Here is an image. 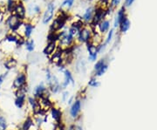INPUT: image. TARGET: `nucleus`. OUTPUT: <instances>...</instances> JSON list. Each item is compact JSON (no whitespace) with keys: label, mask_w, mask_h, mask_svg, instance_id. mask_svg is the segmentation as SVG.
Segmentation results:
<instances>
[{"label":"nucleus","mask_w":157,"mask_h":130,"mask_svg":"<svg viewBox=\"0 0 157 130\" xmlns=\"http://www.w3.org/2000/svg\"><path fill=\"white\" fill-rule=\"evenodd\" d=\"M26 101H27V98H24V97H16L15 99V106L17 108L21 109L23 108L25 105H26Z\"/></svg>","instance_id":"nucleus-20"},{"label":"nucleus","mask_w":157,"mask_h":130,"mask_svg":"<svg viewBox=\"0 0 157 130\" xmlns=\"http://www.w3.org/2000/svg\"><path fill=\"white\" fill-rule=\"evenodd\" d=\"M113 30H110V32H108V34H107V37L106 40H105V43H104V45H107V44H109L110 43V41L112 40L113 38Z\"/></svg>","instance_id":"nucleus-25"},{"label":"nucleus","mask_w":157,"mask_h":130,"mask_svg":"<svg viewBox=\"0 0 157 130\" xmlns=\"http://www.w3.org/2000/svg\"><path fill=\"white\" fill-rule=\"evenodd\" d=\"M13 14H15L17 17H18L20 19H22L23 21L25 19L26 17V9L25 6L24 5L22 1H17L16 2V6L13 11Z\"/></svg>","instance_id":"nucleus-7"},{"label":"nucleus","mask_w":157,"mask_h":130,"mask_svg":"<svg viewBox=\"0 0 157 130\" xmlns=\"http://www.w3.org/2000/svg\"><path fill=\"white\" fill-rule=\"evenodd\" d=\"M34 28V24L32 22H26L24 23V37L25 40H29L32 36V34L33 32Z\"/></svg>","instance_id":"nucleus-13"},{"label":"nucleus","mask_w":157,"mask_h":130,"mask_svg":"<svg viewBox=\"0 0 157 130\" xmlns=\"http://www.w3.org/2000/svg\"><path fill=\"white\" fill-rule=\"evenodd\" d=\"M75 0H64L63 3L60 6V11H64V12H67L73 6V3Z\"/></svg>","instance_id":"nucleus-18"},{"label":"nucleus","mask_w":157,"mask_h":130,"mask_svg":"<svg viewBox=\"0 0 157 130\" xmlns=\"http://www.w3.org/2000/svg\"><path fill=\"white\" fill-rule=\"evenodd\" d=\"M49 113H50L51 118L55 122V124L63 123V113H62L60 108L53 106L52 108H51Z\"/></svg>","instance_id":"nucleus-6"},{"label":"nucleus","mask_w":157,"mask_h":130,"mask_svg":"<svg viewBox=\"0 0 157 130\" xmlns=\"http://www.w3.org/2000/svg\"><path fill=\"white\" fill-rule=\"evenodd\" d=\"M27 86V74L26 72L24 71H20L17 76L15 77V79L12 81V88L14 90H18L20 88H23L25 86Z\"/></svg>","instance_id":"nucleus-2"},{"label":"nucleus","mask_w":157,"mask_h":130,"mask_svg":"<svg viewBox=\"0 0 157 130\" xmlns=\"http://www.w3.org/2000/svg\"><path fill=\"white\" fill-rule=\"evenodd\" d=\"M81 107H82V101L80 99L76 98L75 101L71 105L69 109V116L73 120H77L80 117V112H81Z\"/></svg>","instance_id":"nucleus-3"},{"label":"nucleus","mask_w":157,"mask_h":130,"mask_svg":"<svg viewBox=\"0 0 157 130\" xmlns=\"http://www.w3.org/2000/svg\"><path fill=\"white\" fill-rule=\"evenodd\" d=\"M2 12H3V11H2V8H1V6H0V15L2 14Z\"/></svg>","instance_id":"nucleus-30"},{"label":"nucleus","mask_w":157,"mask_h":130,"mask_svg":"<svg viewBox=\"0 0 157 130\" xmlns=\"http://www.w3.org/2000/svg\"><path fill=\"white\" fill-rule=\"evenodd\" d=\"M54 11H55V6L52 2L49 3L47 5V7L45 8L44 14H43V17H42V22L43 24H48L51 20L52 19L53 15H54Z\"/></svg>","instance_id":"nucleus-5"},{"label":"nucleus","mask_w":157,"mask_h":130,"mask_svg":"<svg viewBox=\"0 0 157 130\" xmlns=\"http://www.w3.org/2000/svg\"><path fill=\"white\" fill-rule=\"evenodd\" d=\"M4 66L7 70H11L14 69L15 67H17V61L16 59H14L12 56L7 57L4 62Z\"/></svg>","instance_id":"nucleus-16"},{"label":"nucleus","mask_w":157,"mask_h":130,"mask_svg":"<svg viewBox=\"0 0 157 130\" xmlns=\"http://www.w3.org/2000/svg\"><path fill=\"white\" fill-rule=\"evenodd\" d=\"M100 85H101V83H100V81L97 80V78H96L95 76L91 77V79H90L89 81H88V86H89L90 87L96 88V87H98Z\"/></svg>","instance_id":"nucleus-22"},{"label":"nucleus","mask_w":157,"mask_h":130,"mask_svg":"<svg viewBox=\"0 0 157 130\" xmlns=\"http://www.w3.org/2000/svg\"><path fill=\"white\" fill-rule=\"evenodd\" d=\"M7 130H18V129H7Z\"/></svg>","instance_id":"nucleus-31"},{"label":"nucleus","mask_w":157,"mask_h":130,"mask_svg":"<svg viewBox=\"0 0 157 130\" xmlns=\"http://www.w3.org/2000/svg\"><path fill=\"white\" fill-rule=\"evenodd\" d=\"M62 101L63 102H66L68 100V97H69V92L68 91H64L63 93H62Z\"/></svg>","instance_id":"nucleus-27"},{"label":"nucleus","mask_w":157,"mask_h":130,"mask_svg":"<svg viewBox=\"0 0 157 130\" xmlns=\"http://www.w3.org/2000/svg\"><path fill=\"white\" fill-rule=\"evenodd\" d=\"M61 59H62V51L58 48V50H57L53 54H52V55L50 56L51 63H52V65H54V66L59 67V66H60V65H61Z\"/></svg>","instance_id":"nucleus-14"},{"label":"nucleus","mask_w":157,"mask_h":130,"mask_svg":"<svg viewBox=\"0 0 157 130\" xmlns=\"http://www.w3.org/2000/svg\"><path fill=\"white\" fill-rule=\"evenodd\" d=\"M28 13L31 16V18H38L41 13V8L36 4H31L28 7Z\"/></svg>","instance_id":"nucleus-12"},{"label":"nucleus","mask_w":157,"mask_h":130,"mask_svg":"<svg viewBox=\"0 0 157 130\" xmlns=\"http://www.w3.org/2000/svg\"><path fill=\"white\" fill-rule=\"evenodd\" d=\"M58 50V44L56 41H48L47 45L44 48L43 52L46 56L50 57L52 54H53Z\"/></svg>","instance_id":"nucleus-11"},{"label":"nucleus","mask_w":157,"mask_h":130,"mask_svg":"<svg viewBox=\"0 0 157 130\" xmlns=\"http://www.w3.org/2000/svg\"><path fill=\"white\" fill-rule=\"evenodd\" d=\"M7 75H8V72L5 73V74H0V87L2 86V85L4 84V82L6 81V78H7Z\"/></svg>","instance_id":"nucleus-26"},{"label":"nucleus","mask_w":157,"mask_h":130,"mask_svg":"<svg viewBox=\"0 0 157 130\" xmlns=\"http://www.w3.org/2000/svg\"><path fill=\"white\" fill-rule=\"evenodd\" d=\"M135 0H126V6H130L132 4H133V2H134Z\"/></svg>","instance_id":"nucleus-29"},{"label":"nucleus","mask_w":157,"mask_h":130,"mask_svg":"<svg viewBox=\"0 0 157 130\" xmlns=\"http://www.w3.org/2000/svg\"><path fill=\"white\" fill-rule=\"evenodd\" d=\"M126 17V14H125V7H121L117 12V15L115 17L114 19V24H113V26L114 27H119L121 23L122 22L124 18Z\"/></svg>","instance_id":"nucleus-15"},{"label":"nucleus","mask_w":157,"mask_h":130,"mask_svg":"<svg viewBox=\"0 0 157 130\" xmlns=\"http://www.w3.org/2000/svg\"><path fill=\"white\" fill-rule=\"evenodd\" d=\"M121 0H112V2H111V4H110L111 8H115V7H117V6H119V4L121 3Z\"/></svg>","instance_id":"nucleus-28"},{"label":"nucleus","mask_w":157,"mask_h":130,"mask_svg":"<svg viewBox=\"0 0 157 130\" xmlns=\"http://www.w3.org/2000/svg\"><path fill=\"white\" fill-rule=\"evenodd\" d=\"M94 12H95V8L94 7H88L86 11H85L83 17L81 18L82 21L86 24V25H90L92 21H93V18L94 16Z\"/></svg>","instance_id":"nucleus-9"},{"label":"nucleus","mask_w":157,"mask_h":130,"mask_svg":"<svg viewBox=\"0 0 157 130\" xmlns=\"http://www.w3.org/2000/svg\"><path fill=\"white\" fill-rule=\"evenodd\" d=\"M63 74H64V81H62L60 83L62 89H66L68 86L74 85V79H73V76L71 71L66 68L63 71Z\"/></svg>","instance_id":"nucleus-8"},{"label":"nucleus","mask_w":157,"mask_h":130,"mask_svg":"<svg viewBox=\"0 0 157 130\" xmlns=\"http://www.w3.org/2000/svg\"><path fill=\"white\" fill-rule=\"evenodd\" d=\"M94 34V29L90 25H84V26L80 29L78 36L76 38V43L81 44H87L89 43Z\"/></svg>","instance_id":"nucleus-1"},{"label":"nucleus","mask_w":157,"mask_h":130,"mask_svg":"<svg viewBox=\"0 0 157 130\" xmlns=\"http://www.w3.org/2000/svg\"><path fill=\"white\" fill-rule=\"evenodd\" d=\"M25 49H26L29 52H33L34 49H35V42H34V40H32V39L25 40Z\"/></svg>","instance_id":"nucleus-21"},{"label":"nucleus","mask_w":157,"mask_h":130,"mask_svg":"<svg viewBox=\"0 0 157 130\" xmlns=\"http://www.w3.org/2000/svg\"><path fill=\"white\" fill-rule=\"evenodd\" d=\"M23 23H24V21L22 19H20L19 17H17L15 14H11L6 20V25H8V27L11 29L13 32H17V30L22 25Z\"/></svg>","instance_id":"nucleus-4"},{"label":"nucleus","mask_w":157,"mask_h":130,"mask_svg":"<svg viewBox=\"0 0 157 130\" xmlns=\"http://www.w3.org/2000/svg\"><path fill=\"white\" fill-rule=\"evenodd\" d=\"M110 27V22L107 19H104L103 21H101L99 25H98V29H99V32L101 34H105L107 31L109 30Z\"/></svg>","instance_id":"nucleus-17"},{"label":"nucleus","mask_w":157,"mask_h":130,"mask_svg":"<svg viewBox=\"0 0 157 130\" xmlns=\"http://www.w3.org/2000/svg\"><path fill=\"white\" fill-rule=\"evenodd\" d=\"M86 49L88 52V59L90 61H95L98 57V47L91 43L86 44Z\"/></svg>","instance_id":"nucleus-10"},{"label":"nucleus","mask_w":157,"mask_h":130,"mask_svg":"<svg viewBox=\"0 0 157 130\" xmlns=\"http://www.w3.org/2000/svg\"><path fill=\"white\" fill-rule=\"evenodd\" d=\"M15 6H16V1H14V0H9V2L7 4V10L10 11V12H13Z\"/></svg>","instance_id":"nucleus-24"},{"label":"nucleus","mask_w":157,"mask_h":130,"mask_svg":"<svg viewBox=\"0 0 157 130\" xmlns=\"http://www.w3.org/2000/svg\"><path fill=\"white\" fill-rule=\"evenodd\" d=\"M119 27H120V31H121V33L127 32L128 30L129 29V27H130V21H129L128 18L127 17H125L123 20H122V22L121 23V25H120Z\"/></svg>","instance_id":"nucleus-19"},{"label":"nucleus","mask_w":157,"mask_h":130,"mask_svg":"<svg viewBox=\"0 0 157 130\" xmlns=\"http://www.w3.org/2000/svg\"><path fill=\"white\" fill-rule=\"evenodd\" d=\"M7 120L6 118L0 113V130H7Z\"/></svg>","instance_id":"nucleus-23"}]
</instances>
